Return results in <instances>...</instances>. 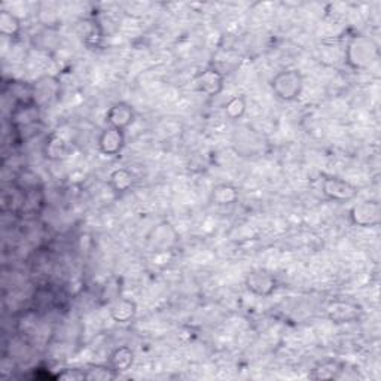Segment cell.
Here are the masks:
<instances>
[{
    "label": "cell",
    "instance_id": "9",
    "mask_svg": "<svg viewBox=\"0 0 381 381\" xmlns=\"http://www.w3.org/2000/svg\"><path fill=\"white\" fill-rule=\"evenodd\" d=\"M194 85L200 94H204L207 97H215L223 91L225 76H223L222 72L215 69V67H209V69L201 72L195 77Z\"/></svg>",
    "mask_w": 381,
    "mask_h": 381
},
{
    "label": "cell",
    "instance_id": "13",
    "mask_svg": "<svg viewBox=\"0 0 381 381\" xmlns=\"http://www.w3.org/2000/svg\"><path fill=\"white\" fill-rule=\"evenodd\" d=\"M210 203L215 206H232L239 201V188L232 184H219L210 190Z\"/></svg>",
    "mask_w": 381,
    "mask_h": 381
},
{
    "label": "cell",
    "instance_id": "6",
    "mask_svg": "<svg viewBox=\"0 0 381 381\" xmlns=\"http://www.w3.org/2000/svg\"><path fill=\"white\" fill-rule=\"evenodd\" d=\"M40 121V106L33 100L30 102H17L10 110V126L17 131L35 127Z\"/></svg>",
    "mask_w": 381,
    "mask_h": 381
},
{
    "label": "cell",
    "instance_id": "15",
    "mask_svg": "<svg viewBox=\"0 0 381 381\" xmlns=\"http://www.w3.org/2000/svg\"><path fill=\"white\" fill-rule=\"evenodd\" d=\"M137 306L136 302L128 298H118L114 306L110 307V319L115 323L126 324L136 318Z\"/></svg>",
    "mask_w": 381,
    "mask_h": 381
},
{
    "label": "cell",
    "instance_id": "16",
    "mask_svg": "<svg viewBox=\"0 0 381 381\" xmlns=\"http://www.w3.org/2000/svg\"><path fill=\"white\" fill-rule=\"evenodd\" d=\"M14 186L17 189H20L21 193L24 194H31V193H42V179L38 173H35L33 170H21L14 181Z\"/></svg>",
    "mask_w": 381,
    "mask_h": 381
},
{
    "label": "cell",
    "instance_id": "11",
    "mask_svg": "<svg viewBox=\"0 0 381 381\" xmlns=\"http://www.w3.org/2000/svg\"><path fill=\"white\" fill-rule=\"evenodd\" d=\"M60 91V82L57 77L54 76H45L40 77L38 82L31 85V93H33V102L39 105L40 107L45 105H50L55 97L59 96Z\"/></svg>",
    "mask_w": 381,
    "mask_h": 381
},
{
    "label": "cell",
    "instance_id": "3",
    "mask_svg": "<svg viewBox=\"0 0 381 381\" xmlns=\"http://www.w3.org/2000/svg\"><path fill=\"white\" fill-rule=\"evenodd\" d=\"M350 222L359 228H374L381 222V206L375 200H364L354 203L349 211Z\"/></svg>",
    "mask_w": 381,
    "mask_h": 381
},
{
    "label": "cell",
    "instance_id": "8",
    "mask_svg": "<svg viewBox=\"0 0 381 381\" xmlns=\"http://www.w3.org/2000/svg\"><path fill=\"white\" fill-rule=\"evenodd\" d=\"M126 147V133L115 127H105L98 134L97 148L105 156H118Z\"/></svg>",
    "mask_w": 381,
    "mask_h": 381
},
{
    "label": "cell",
    "instance_id": "17",
    "mask_svg": "<svg viewBox=\"0 0 381 381\" xmlns=\"http://www.w3.org/2000/svg\"><path fill=\"white\" fill-rule=\"evenodd\" d=\"M343 364L334 359H327L320 364H318L311 369L310 378L311 380H337L340 378L343 369Z\"/></svg>",
    "mask_w": 381,
    "mask_h": 381
},
{
    "label": "cell",
    "instance_id": "4",
    "mask_svg": "<svg viewBox=\"0 0 381 381\" xmlns=\"http://www.w3.org/2000/svg\"><path fill=\"white\" fill-rule=\"evenodd\" d=\"M322 193L331 201L335 203H349L359 194V189L352 182L337 176H328L323 179Z\"/></svg>",
    "mask_w": 381,
    "mask_h": 381
},
{
    "label": "cell",
    "instance_id": "14",
    "mask_svg": "<svg viewBox=\"0 0 381 381\" xmlns=\"http://www.w3.org/2000/svg\"><path fill=\"white\" fill-rule=\"evenodd\" d=\"M134 184H136V177L126 167H121V169H117L109 174V186L117 195H124L130 193L134 188Z\"/></svg>",
    "mask_w": 381,
    "mask_h": 381
},
{
    "label": "cell",
    "instance_id": "19",
    "mask_svg": "<svg viewBox=\"0 0 381 381\" xmlns=\"http://www.w3.org/2000/svg\"><path fill=\"white\" fill-rule=\"evenodd\" d=\"M69 151V144L66 143L63 137H60L57 133H52L45 143V155L50 160H63L67 156Z\"/></svg>",
    "mask_w": 381,
    "mask_h": 381
},
{
    "label": "cell",
    "instance_id": "7",
    "mask_svg": "<svg viewBox=\"0 0 381 381\" xmlns=\"http://www.w3.org/2000/svg\"><path fill=\"white\" fill-rule=\"evenodd\" d=\"M327 316L335 324L353 323L361 319L362 307L353 301L337 299V301H332L328 306Z\"/></svg>",
    "mask_w": 381,
    "mask_h": 381
},
{
    "label": "cell",
    "instance_id": "18",
    "mask_svg": "<svg viewBox=\"0 0 381 381\" xmlns=\"http://www.w3.org/2000/svg\"><path fill=\"white\" fill-rule=\"evenodd\" d=\"M21 20L14 13L6 9L0 10V33H2V36L14 39L21 35Z\"/></svg>",
    "mask_w": 381,
    "mask_h": 381
},
{
    "label": "cell",
    "instance_id": "5",
    "mask_svg": "<svg viewBox=\"0 0 381 381\" xmlns=\"http://www.w3.org/2000/svg\"><path fill=\"white\" fill-rule=\"evenodd\" d=\"M244 286L249 292L255 297L267 298L271 297L278 286L277 278L270 271L257 268V270H252L244 277Z\"/></svg>",
    "mask_w": 381,
    "mask_h": 381
},
{
    "label": "cell",
    "instance_id": "21",
    "mask_svg": "<svg viewBox=\"0 0 381 381\" xmlns=\"http://www.w3.org/2000/svg\"><path fill=\"white\" fill-rule=\"evenodd\" d=\"M117 377H118V374L109 365L107 366H91V368L85 369V380L106 381V380H114Z\"/></svg>",
    "mask_w": 381,
    "mask_h": 381
},
{
    "label": "cell",
    "instance_id": "12",
    "mask_svg": "<svg viewBox=\"0 0 381 381\" xmlns=\"http://www.w3.org/2000/svg\"><path fill=\"white\" fill-rule=\"evenodd\" d=\"M134 357H136V353H134L131 347L119 345L115 350H112V353L109 354L107 365L119 375L121 373L128 371V369L133 366Z\"/></svg>",
    "mask_w": 381,
    "mask_h": 381
},
{
    "label": "cell",
    "instance_id": "10",
    "mask_svg": "<svg viewBox=\"0 0 381 381\" xmlns=\"http://www.w3.org/2000/svg\"><path fill=\"white\" fill-rule=\"evenodd\" d=\"M136 121V110L127 102H117L106 112V124L126 131Z\"/></svg>",
    "mask_w": 381,
    "mask_h": 381
},
{
    "label": "cell",
    "instance_id": "20",
    "mask_svg": "<svg viewBox=\"0 0 381 381\" xmlns=\"http://www.w3.org/2000/svg\"><path fill=\"white\" fill-rule=\"evenodd\" d=\"M246 110H248V100L244 96H232L223 105V114L231 121L241 119L246 115Z\"/></svg>",
    "mask_w": 381,
    "mask_h": 381
},
{
    "label": "cell",
    "instance_id": "2",
    "mask_svg": "<svg viewBox=\"0 0 381 381\" xmlns=\"http://www.w3.org/2000/svg\"><path fill=\"white\" fill-rule=\"evenodd\" d=\"M304 88V77L297 69H285L274 75L271 80V89L274 96L285 103L298 100Z\"/></svg>",
    "mask_w": 381,
    "mask_h": 381
},
{
    "label": "cell",
    "instance_id": "22",
    "mask_svg": "<svg viewBox=\"0 0 381 381\" xmlns=\"http://www.w3.org/2000/svg\"><path fill=\"white\" fill-rule=\"evenodd\" d=\"M59 378H63V380H85V371L84 369H66V371L63 374H59Z\"/></svg>",
    "mask_w": 381,
    "mask_h": 381
},
{
    "label": "cell",
    "instance_id": "1",
    "mask_svg": "<svg viewBox=\"0 0 381 381\" xmlns=\"http://www.w3.org/2000/svg\"><path fill=\"white\" fill-rule=\"evenodd\" d=\"M378 47L368 38H354L347 45L344 60L353 70H365L378 60Z\"/></svg>",
    "mask_w": 381,
    "mask_h": 381
}]
</instances>
